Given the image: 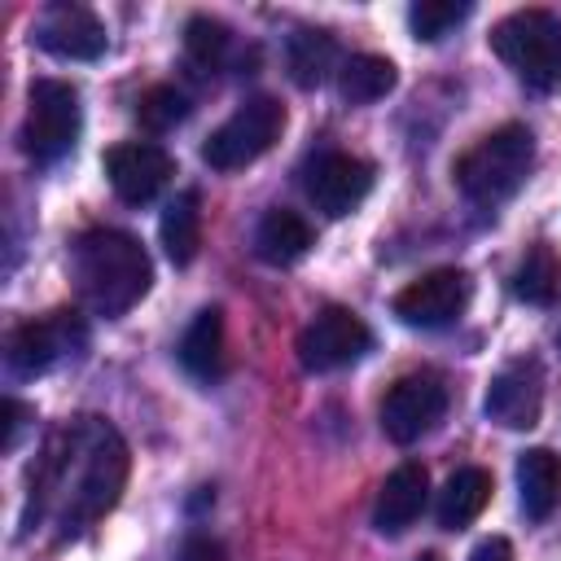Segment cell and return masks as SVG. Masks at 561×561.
Segmentation results:
<instances>
[{"instance_id":"1","label":"cell","mask_w":561,"mask_h":561,"mask_svg":"<svg viewBox=\"0 0 561 561\" xmlns=\"http://www.w3.org/2000/svg\"><path fill=\"white\" fill-rule=\"evenodd\" d=\"M127 482V443L101 416H75L57 430L44 447L35 486H31V517L53 513L61 535L105 517L118 504Z\"/></svg>"},{"instance_id":"2","label":"cell","mask_w":561,"mask_h":561,"mask_svg":"<svg viewBox=\"0 0 561 561\" xmlns=\"http://www.w3.org/2000/svg\"><path fill=\"white\" fill-rule=\"evenodd\" d=\"M70 267H75V285H79L83 302L96 316L131 311L149 294V280H153V263H149L145 245L131 232H118V228L83 232L75 241Z\"/></svg>"},{"instance_id":"3","label":"cell","mask_w":561,"mask_h":561,"mask_svg":"<svg viewBox=\"0 0 561 561\" xmlns=\"http://www.w3.org/2000/svg\"><path fill=\"white\" fill-rule=\"evenodd\" d=\"M530 167H535V136H530V127L504 123V127L486 131L473 149H465L456 158V171L451 175H456L460 193L473 206L495 210V206H504L526 184Z\"/></svg>"},{"instance_id":"4","label":"cell","mask_w":561,"mask_h":561,"mask_svg":"<svg viewBox=\"0 0 561 561\" xmlns=\"http://www.w3.org/2000/svg\"><path fill=\"white\" fill-rule=\"evenodd\" d=\"M495 57L530 88H561V18L548 9H517L491 31Z\"/></svg>"},{"instance_id":"5","label":"cell","mask_w":561,"mask_h":561,"mask_svg":"<svg viewBox=\"0 0 561 561\" xmlns=\"http://www.w3.org/2000/svg\"><path fill=\"white\" fill-rule=\"evenodd\" d=\"M285 131V105L276 96H250L245 105L232 110L228 123H219L206 145H202V158L206 167L215 171H241L250 162H259Z\"/></svg>"},{"instance_id":"6","label":"cell","mask_w":561,"mask_h":561,"mask_svg":"<svg viewBox=\"0 0 561 561\" xmlns=\"http://www.w3.org/2000/svg\"><path fill=\"white\" fill-rule=\"evenodd\" d=\"M79 127H83L79 88L61 83V79H35L31 83V105H26V127H22L26 153L39 167H48V162H57L75 149Z\"/></svg>"},{"instance_id":"7","label":"cell","mask_w":561,"mask_h":561,"mask_svg":"<svg viewBox=\"0 0 561 561\" xmlns=\"http://www.w3.org/2000/svg\"><path fill=\"white\" fill-rule=\"evenodd\" d=\"M447 412V386L438 373H408L381 399V430L390 443L408 447L425 438Z\"/></svg>"},{"instance_id":"8","label":"cell","mask_w":561,"mask_h":561,"mask_svg":"<svg viewBox=\"0 0 561 561\" xmlns=\"http://www.w3.org/2000/svg\"><path fill=\"white\" fill-rule=\"evenodd\" d=\"M473 280L460 267H434L394 294V316L412 329H443L469 307Z\"/></svg>"},{"instance_id":"9","label":"cell","mask_w":561,"mask_h":561,"mask_svg":"<svg viewBox=\"0 0 561 561\" xmlns=\"http://www.w3.org/2000/svg\"><path fill=\"white\" fill-rule=\"evenodd\" d=\"M373 346L368 324L346 307H324L302 333H298V359L307 373H333L355 364Z\"/></svg>"},{"instance_id":"10","label":"cell","mask_w":561,"mask_h":561,"mask_svg":"<svg viewBox=\"0 0 561 561\" xmlns=\"http://www.w3.org/2000/svg\"><path fill=\"white\" fill-rule=\"evenodd\" d=\"M302 188L316 202V210H324L329 219H342V215H351L368 197V188H373V162H364L355 153H342V149H324V153H316L307 162Z\"/></svg>"},{"instance_id":"11","label":"cell","mask_w":561,"mask_h":561,"mask_svg":"<svg viewBox=\"0 0 561 561\" xmlns=\"http://www.w3.org/2000/svg\"><path fill=\"white\" fill-rule=\"evenodd\" d=\"M88 342V329L75 311H53L44 320H31L22 324L13 337H9V368L18 377H39L48 373L53 364H61L66 355H75L79 346Z\"/></svg>"},{"instance_id":"12","label":"cell","mask_w":561,"mask_h":561,"mask_svg":"<svg viewBox=\"0 0 561 561\" xmlns=\"http://www.w3.org/2000/svg\"><path fill=\"white\" fill-rule=\"evenodd\" d=\"M175 162L162 145H149V140H127V145H114L105 149V175H110V188L118 193V202L127 206H145L153 202L167 180H171Z\"/></svg>"},{"instance_id":"13","label":"cell","mask_w":561,"mask_h":561,"mask_svg":"<svg viewBox=\"0 0 561 561\" xmlns=\"http://www.w3.org/2000/svg\"><path fill=\"white\" fill-rule=\"evenodd\" d=\"M31 39L53 53V57H66V61H96L105 53V26L92 9L83 4H48L39 18H35V31Z\"/></svg>"},{"instance_id":"14","label":"cell","mask_w":561,"mask_h":561,"mask_svg":"<svg viewBox=\"0 0 561 561\" xmlns=\"http://www.w3.org/2000/svg\"><path fill=\"white\" fill-rule=\"evenodd\" d=\"M482 408L504 430H530V425H539V412H543V373H539V364L535 359L504 364L491 377Z\"/></svg>"},{"instance_id":"15","label":"cell","mask_w":561,"mask_h":561,"mask_svg":"<svg viewBox=\"0 0 561 561\" xmlns=\"http://www.w3.org/2000/svg\"><path fill=\"white\" fill-rule=\"evenodd\" d=\"M425 495H430V473H425V465H416V460L399 465V469L381 482V491H377L373 526H377L381 535H403V530L421 517Z\"/></svg>"},{"instance_id":"16","label":"cell","mask_w":561,"mask_h":561,"mask_svg":"<svg viewBox=\"0 0 561 561\" xmlns=\"http://www.w3.org/2000/svg\"><path fill=\"white\" fill-rule=\"evenodd\" d=\"M175 355H180V364H184L188 377H197V381H219L224 368H228V355H224V311H219V307L197 311L193 324L184 329Z\"/></svg>"},{"instance_id":"17","label":"cell","mask_w":561,"mask_h":561,"mask_svg":"<svg viewBox=\"0 0 561 561\" xmlns=\"http://www.w3.org/2000/svg\"><path fill=\"white\" fill-rule=\"evenodd\" d=\"M517 491H522V513L530 522H543L561 504V456L548 447H530L517 456Z\"/></svg>"},{"instance_id":"18","label":"cell","mask_w":561,"mask_h":561,"mask_svg":"<svg viewBox=\"0 0 561 561\" xmlns=\"http://www.w3.org/2000/svg\"><path fill=\"white\" fill-rule=\"evenodd\" d=\"M491 473L478 465H465L447 478V486L438 491V526L443 530H465L469 522L482 517V508L491 504Z\"/></svg>"},{"instance_id":"19","label":"cell","mask_w":561,"mask_h":561,"mask_svg":"<svg viewBox=\"0 0 561 561\" xmlns=\"http://www.w3.org/2000/svg\"><path fill=\"white\" fill-rule=\"evenodd\" d=\"M254 250L272 267L298 263L311 250V228H307V219L298 210H267L259 219V228H254Z\"/></svg>"},{"instance_id":"20","label":"cell","mask_w":561,"mask_h":561,"mask_svg":"<svg viewBox=\"0 0 561 561\" xmlns=\"http://www.w3.org/2000/svg\"><path fill=\"white\" fill-rule=\"evenodd\" d=\"M158 232H162V250H167V259L175 267H184V263L197 259V245H202V197H197V188H184L162 210Z\"/></svg>"},{"instance_id":"21","label":"cell","mask_w":561,"mask_h":561,"mask_svg":"<svg viewBox=\"0 0 561 561\" xmlns=\"http://www.w3.org/2000/svg\"><path fill=\"white\" fill-rule=\"evenodd\" d=\"M285 57H289V75L298 88H320L333 70H342L337 66V39L329 31H311V26L289 35Z\"/></svg>"},{"instance_id":"22","label":"cell","mask_w":561,"mask_h":561,"mask_svg":"<svg viewBox=\"0 0 561 561\" xmlns=\"http://www.w3.org/2000/svg\"><path fill=\"white\" fill-rule=\"evenodd\" d=\"M394 61L390 57H377V53H355V57H346L342 61V70H337V92H342V101H351V105H373V101H381L390 88H394Z\"/></svg>"},{"instance_id":"23","label":"cell","mask_w":561,"mask_h":561,"mask_svg":"<svg viewBox=\"0 0 561 561\" xmlns=\"http://www.w3.org/2000/svg\"><path fill=\"white\" fill-rule=\"evenodd\" d=\"M557 285H561V259H557V250H552L548 241H535V245L522 254L517 272H513V294H517L522 302L548 307V302L557 298Z\"/></svg>"},{"instance_id":"24","label":"cell","mask_w":561,"mask_h":561,"mask_svg":"<svg viewBox=\"0 0 561 561\" xmlns=\"http://www.w3.org/2000/svg\"><path fill=\"white\" fill-rule=\"evenodd\" d=\"M228 48H232V31H228L224 22H215V18H193V22L184 26V57H188V66H197V75L219 70L224 57H228Z\"/></svg>"},{"instance_id":"25","label":"cell","mask_w":561,"mask_h":561,"mask_svg":"<svg viewBox=\"0 0 561 561\" xmlns=\"http://www.w3.org/2000/svg\"><path fill=\"white\" fill-rule=\"evenodd\" d=\"M473 9L465 0H416L408 9V26L416 39H443L451 26H460Z\"/></svg>"},{"instance_id":"26","label":"cell","mask_w":561,"mask_h":561,"mask_svg":"<svg viewBox=\"0 0 561 561\" xmlns=\"http://www.w3.org/2000/svg\"><path fill=\"white\" fill-rule=\"evenodd\" d=\"M184 114H188V96H184L180 88H171V83H158V88H149V92L136 101V118H140V127H149V131H167V127H175Z\"/></svg>"},{"instance_id":"27","label":"cell","mask_w":561,"mask_h":561,"mask_svg":"<svg viewBox=\"0 0 561 561\" xmlns=\"http://www.w3.org/2000/svg\"><path fill=\"white\" fill-rule=\"evenodd\" d=\"M175 561H224V543L210 535H188L175 552Z\"/></svg>"},{"instance_id":"28","label":"cell","mask_w":561,"mask_h":561,"mask_svg":"<svg viewBox=\"0 0 561 561\" xmlns=\"http://www.w3.org/2000/svg\"><path fill=\"white\" fill-rule=\"evenodd\" d=\"M469 561H513V543H508L504 535H491V539H482V543L473 548Z\"/></svg>"},{"instance_id":"29","label":"cell","mask_w":561,"mask_h":561,"mask_svg":"<svg viewBox=\"0 0 561 561\" xmlns=\"http://www.w3.org/2000/svg\"><path fill=\"white\" fill-rule=\"evenodd\" d=\"M22 421H26V403H18V399H4V451H13Z\"/></svg>"},{"instance_id":"30","label":"cell","mask_w":561,"mask_h":561,"mask_svg":"<svg viewBox=\"0 0 561 561\" xmlns=\"http://www.w3.org/2000/svg\"><path fill=\"white\" fill-rule=\"evenodd\" d=\"M416 561H438V557H434V552H425V557H416Z\"/></svg>"},{"instance_id":"31","label":"cell","mask_w":561,"mask_h":561,"mask_svg":"<svg viewBox=\"0 0 561 561\" xmlns=\"http://www.w3.org/2000/svg\"><path fill=\"white\" fill-rule=\"evenodd\" d=\"M557 342H561V337H557Z\"/></svg>"}]
</instances>
